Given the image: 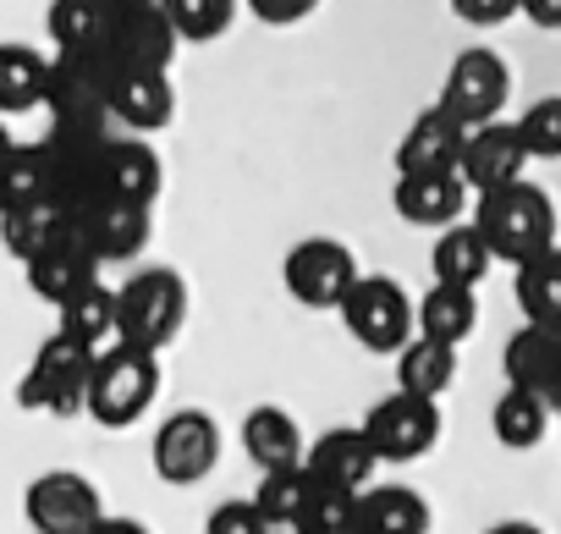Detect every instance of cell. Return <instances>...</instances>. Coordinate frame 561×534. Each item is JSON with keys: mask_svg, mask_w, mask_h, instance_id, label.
<instances>
[{"mask_svg": "<svg viewBox=\"0 0 561 534\" xmlns=\"http://www.w3.org/2000/svg\"><path fill=\"white\" fill-rule=\"evenodd\" d=\"M293 534H353V529H293Z\"/></svg>", "mask_w": 561, "mask_h": 534, "instance_id": "obj_44", "label": "cell"}, {"mask_svg": "<svg viewBox=\"0 0 561 534\" xmlns=\"http://www.w3.org/2000/svg\"><path fill=\"white\" fill-rule=\"evenodd\" d=\"M314 496H320V479L309 474V463L270 468V474H259V490H253V501H259V512L270 518V529H287V534L309 518Z\"/></svg>", "mask_w": 561, "mask_h": 534, "instance_id": "obj_24", "label": "cell"}, {"mask_svg": "<svg viewBox=\"0 0 561 534\" xmlns=\"http://www.w3.org/2000/svg\"><path fill=\"white\" fill-rule=\"evenodd\" d=\"M94 348L72 342L67 331L45 337L28 375L18 380V408L28 413H56V419H72V413H89V380H94Z\"/></svg>", "mask_w": 561, "mask_h": 534, "instance_id": "obj_4", "label": "cell"}, {"mask_svg": "<svg viewBox=\"0 0 561 534\" xmlns=\"http://www.w3.org/2000/svg\"><path fill=\"white\" fill-rule=\"evenodd\" d=\"M462 127H484V122H501L506 100H512V72L495 50H462L451 67H446V83L435 94Z\"/></svg>", "mask_w": 561, "mask_h": 534, "instance_id": "obj_11", "label": "cell"}, {"mask_svg": "<svg viewBox=\"0 0 561 534\" xmlns=\"http://www.w3.org/2000/svg\"><path fill=\"white\" fill-rule=\"evenodd\" d=\"M457 380V348L451 342H435V337H413L402 353H397V386L413 391V397H430L440 402Z\"/></svg>", "mask_w": 561, "mask_h": 534, "instance_id": "obj_28", "label": "cell"}, {"mask_svg": "<svg viewBox=\"0 0 561 534\" xmlns=\"http://www.w3.org/2000/svg\"><path fill=\"white\" fill-rule=\"evenodd\" d=\"M342 326L369 353H402L419 337V304L391 276H358V287L342 298Z\"/></svg>", "mask_w": 561, "mask_h": 534, "instance_id": "obj_5", "label": "cell"}, {"mask_svg": "<svg viewBox=\"0 0 561 534\" xmlns=\"http://www.w3.org/2000/svg\"><path fill=\"white\" fill-rule=\"evenodd\" d=\"M176 45H182V34L171 29L160 0H133V7H111L100 56L111 61V72H122V67H160V72H171Z\"/></svg>", "mask_w": 561, "mask_h": 534, "instance_id": "obj_7", "label": "cell"}, {"mask_svg": "<svg viewBox=\"0 0 561 534\" xmlns=\"http://www.w3.org/2000/svg\"><path fill=\"white\" fill-rule=\"evenodd\" d=\"M242 12H253L270 29H293V23H304V18L320 12V0H242Z\"/></svg>", "mask_w": 561, "mask_h": 534, "instance_id": "obj_38", "label": "cell"}, {"mask_svg": "<svg viewBox=\"0 0 561 534\" xmlns=\"http://www.w3.org/2000/svg\"><path fill=\"white\" fill-rule=\"evenodd\" d=\"M94 534H149V523H138V518H111V512H105V518L94 523Z\"/></svg>", "mask_w": 561, "mask_h": 534, "instance_id": "obj_41", "label": "cell"}, {"mask_svg": "<svg viewBox=\"0 0 561 534\" xmlns=\"http://www.w3.org/2000/svg\"><path fill=\"white\" fill-rule=\"evenodd\" d=\"M160 7H165L171 29H176L187 45H209V39H220V34L237 23L242 0H160Z\"/></svg>", "mask_w": 561, "mask_h": 534, "instance_id": "obj_35", "label": "cell"}, {"mask_svg": "<svg viewBox=\"0 0 561 534\" xmlns=\"http://www.w3.org/2000/svg\"><path fill=\"white\" fill-rule=\"evenodd\" d=\"M12 149H18V138H12V133H7V116H0V160H7V155H12Z\"/></svg>", "mask_w": 561, "mask_h": 534, "instance_id": "obj_43", "label": "cell"}, {"mask_svg": "<svg viewBox=\"0 0 561 534\" xmlns=\"http://www.w3.org/2000/svg\"><path fill=\"white\" fill-rule=\"evenodd\" d=\"M28 204H61V177L56 160L39 144H18L7 160H0V215L7 209H28Z\"/></svg>", "mask_w": 561, "mask_h": 534, "instance_id": "obj_22", "label": "cell"}, {"mask_svg": "<svg viewBox=\"0 0 561 534\" xmlns=\"http://www.w3.org/2000/svg\"><path fill=\"white\" fill-rule=\"evenodd\" d=\"M528 160H534V155H528L517 122H484V127L468 133L457 171H462V182L473 188V198H484V193H495V188H506V182H523V166H528Z\"/></svg>", "mask_w": 561, "mask_h": 534, "instance_id": "obj_15", "label": "cell"}, {"mask_svg": "<svg viewBox=\"0 0 561 534\" xmlns=\"http://www.w3.org/2000/svg\"><path fill=\"white\" fill-rule=\"evenodd\" d=\"M468 133H473V127H462L440 100L424 105V111L408 122L402 144H397V171H457Z\"/></svg>", "mask_w": 561, "mask_h": 534, "instance_id": "obj_21", "label": "cell"}, {"mask_svg": "<svg viewBox=\"0 0 561 534\" xmlns=\"http://www.w3.org/2000/svg\"><path fill=\"white\" fill-rule=\"evenodd\" d=\"M364 435L375 441L380 463H419L435 441H440V402L413 397V391H391L364 413Z\"/></svg>", "mask_w": 561, "mask_h": 534, "instance_id": "obj_9", "label": "cell"}, {"mask_svg": "<svg viewBox=\"0 0 561 534\" xmlns=\"http://www.w3.org/2000/svg\"><path fill=\"white\" fill-rule=\"evenodd\" d=\"M358 529H369V534H430V501L413 485H369L358 496Z\"/></svg>", "mask_w": 561, "mask_h": 534, "instance_id": "obj_26", "label": "cell"}, {"mask_svg": "<svg viewBox=\"0 0 561 534\" xmlns=\"http://www.w3.org/2000/svg\"><path fill=\"white\" fill-rule=\"evenodd\" d=\"M479 326V287H451V282H430V293L419 298V337L451 342L462 348Z\"/></svg>", "mask_w": 561, "mask_h": 534, "instance_id": "obj_25", "label": "cell"}, {"mask_svg": "<svg viewBox=\"0 0 561 534\" xmlns=\"http://www.w3.org/2000/svg\"><path fill=\"white\" fill-rule=\"evenodd\" d=\"M275 534H287V529H275Z\"/></svg>", "mask_w": 561, "mask_h": 534, "instance_id": "obj_46", "label": "cell"}, {"mask_svg": "<svg viewBox=\"0 0 561 534\" xmlns=\"http://www.w3.org/2000/svg\"><path fill=\"white\" fill-rule=\"evenodd\" d=\"M473 226L490 242V253L506 259L512 271L539 259L545 248H556V204L534 182H506V188L484 193L479 209H473Z\"/></svg>", "mask_w": 561, "mask_h": 534, "instance_id": "obj_1", "label": "cell"}, {"mask_svg": "<svg viewBox=\"0 0 561 534\" xmlns=\"http://www.w3.org/2000/svg\"><path fill=\"white\" fill-rule=\"evenodd\" d=\"M176 116L171 72L160 67H122L111 72V122L127 133H160Z\"/></svg>", "mask_w": 561, "mask_h": 534, "instance_id": "obj_18", "label": "cell"}, {"mask_svg": "<svg viewBox=\"0 0 561 534\" xmlns=\"http://www.w3.org/2000/svg\"><path fill=\"white\" fill-rule=\"evenodd\" d=\"M111 23V0H50V45L56 50H100Z\"/></svg>", "mask_w": 561, "mask_h": 534, "instance_id": "obj_34", "label": "cell"}, {"mask_svg": "<svg viewBox=\"0 0 561 534\" xmlns=\"http://www.w3.org/2000/svg\"><path fill=\"white\" fill-rule=\"evenodd\" d=\"M468 198L473 188L462 182V171H397L391 182V204L413 226H451L462 220Z\"/></svg>", "mask_w": 561, "mask_h": 534, "instance_id": "obj_20", "label": "cell"}, {"mask_svg": "<svg viewBox=\"0 0 561 534\" xmlns=\"http://www.w3.org/2000/svg\"><path fill=\"white\" fill-rule=\"evenodd\" d=\"M67 226H72L67 204H28V209H7V215H0V242H7L12 259L28 264V259L45 253Z\"/></svg>", "mask_w": 561, "mask_h": 534, "instance_id": "obj_33", "label": "cell"}, {"mask_svg": "<svg viewBox=\"0 0 561 534\" xmlns=\"http://www.w3.org/2000/svg\"><path fill=\"white\" fill-rule=\"evenodd\" d=\"M490 430H495V441H501L506 452H534V446L545 441V430H550V402L534 397V391H523V386H506V391L495 397Z\"/></svg>", "mask_w": 561, "mask_h": 534, "instance_id": "obj_31", "label": "cell"}, {"mask_svg": "<svg viewBox=\"0 0 561 534\" xmlns=\"http://www.w3.org/2000/svg\"><path fill=\"white\" fill-rule=\"evenodd\" d=\"M23 276H28V293L45 298V304H67L72 293H83L89 282H100V259L94 248L78 237V226H67L45 253H34L23 264Z\"/></svg>", "mask_w": 561, "mask_h": 534, "instance_id": "obj_19", "label": "cell"}, {"mask_svg": "<svg viewBox=\"0 0 561 534\" xmlns=\"http://www.w3.org/2000/svg\"><path fill=\"white\" fill-rule=\"evenodd\" d=\"M45 111L50 127H111V61L100 50H56Z\"/></svg>", "mask_w": 561, "mask_h": 534, "instance_id": "obj_6", "label": "cell"}, {"mask_svg": "<svg viewBox=\"0 0 561 534\" xmlns=\"http://www.w3.org/2000/svg\"><path fill=\"white\" fill-rule=\"evenodd\" d=\"M512 293L528 326H561V248H545L539 259L517 264Z\"/></svg>", "mask_w": 561, "mask_h": 534, "instance_id": "obj_32", "label": "cell"}, {"mask_svg": "<svg viewBox=\"0 0 561 534\" xmlns=\"http://www.w3.org/2000/svg\"><path fill=\"white\" fill-rule=\"evenodd\" d=\"M204 534H275L270 518L259 512V501H220L204 518Z\"/></svg>", "mask_w": 561, "mask_h": 534, "instance_id": "obj_37", "label": "cell"}, {"mask_svg": "<svg viewBox=\"0 0 561 534\" xmlns=\"http://www.w3.org/2000/svg\"><path fill=\"white\" fill-rule=\"evenodd\" d=\"M72 226L78 237L94 248L100 264H127L149 248V204H133V198H83L72 209Z\"/></svg>", "mask_w": 561, "mask_h": 534, "instance_id": "obj_13", "label": "cell"}, {"mask_svg": "<svg viewBox=\"0 0 561 534\" xmlns=\"http://www.w3.org/2000/svg\"><path fill=\"white\" fill-rule=\"evenodd\" d=\"M484 534H545L539 523H523V518H506V523H495V529H484Z\"/></svg>", "mask_w": 561, "mask_h": 534, "instance_id": "obj_42", "label": "cell"}, {"mask_svg": "<svg viewBox=\"0 0 561 534\" xmlns=\"http://www.w3.org/2000/svg\"><path fill=\"white\" fill-rule=\"evenodd\" d=\"M50 61L34 45H0V116H23L45 105Z\"/></svg>", "mask_w": 561, "mask_h": 534, "instance_id": "obj_30", "label": "cell"}, {"mask_svg": "<svg viewBox=\"0 0 561 534\" xmlns=\"http://www.w3.org/2000/svg\"><path fill=\"white\" fill-rule=\"evenodd\" d=\"M506 386H523L534 397L550 402V413H561V326H528L506 342L501 353Z\"/></svg>", "mask_w": 561, "mask_h": 534, "instance_id": "obj_17", "label": "cell"}, {"mask_svg": "<svg viewBox=\"0 0 561 534\" xmlns=\"http://www.w3.org/2000/svg\"><path fill=\"white\" fill-rule=\"evenodd\" d=\"M23 512L34 523V534H94V523L105 518V501L94 490L89 474L78 468H50L28 485Z\"/></svg>", "mask_w": 561, "mask_h": 534, "instance_id": "obj_12", "label": "cell"}, {"mask_svg": "<svg viewBox=\"0 0 561 534\" xmlns=\"http://www.w3.org/2000/svg\"><path fill=\"white\" fill-rule=\"evenodd\" d=\"M517 133H523V144H528L534 160H561V94L534 100V105L523 111Z\"/></svg>", "mask_w": 561, "mask_h": 534, "instance_id": "obj_36", "label": "cell"}, {"mask_svg": "<svg viewBox=\"0 0 561 534\" xmlns=\"http://www.w3.org/2000/svg\"><path fill=\"white\" fill-rule=\"evenodd\" d=\"M242 452H248V463H253L259 474H270V468H293V463L309 457V452H304V430H298V419H293L287 408H275V402H259V408L242 419Z\"/></svg>", "mask_w": 561, "mask_h": 534, "instance_id": "obj_23", "label": "cell"}, {"mask_svg": "<svg viewBox=\"0 0 561 534\" xmlns=\"http://www.w3.org/2000/svg\"><path fill=\"white\" fill-rule=\"evenodd\" d=\"M490 264H495V253H490V242L479 237V226H446V231L435 237V253H430L435 282L479 287V282L490 276Z\"/></svg>", "mask_w": 561, "mask_h": 534, "instance_id": "obj_29", "label": "cell"}, {"mask_svg": "<svg viewBox=\"0 0 561 534\" xmlns=\"http://www.w3.org/2000/svg\"><path fill=\"white\" fill-rule=\"evenodd\" d=\"M149 463L165 485H198L220 463V424L204 408H176L149 446Z\"/></svg>", "mask_w": 561, "mask_h": 534, "instance_id": "obj_10", "label": "cell"}, {"mask_svg": "<svg viewBox=\"0 0 561 534\" xmlns=\"http://www.w3.org/2000/svg\"><path fill=\"white\" fill-rule=\"evenodd\" d=\"M523 18L545 34H561V0H523Z\"/></svg>", "mask_w": 561, "mask_h": 534, "instance_id": "obj_40", "label": "cell"}, {"mask_svg": "<svg viewBox=\"0 0 561 534\" xmlns=\"http://www.w3.org/2000/svg\"><path fill=\"white\" fill-rule=\"evenodd\" d=\"M309 474L325 485V490H342V496H364L380 474V452L375 441L364 435V424H347V430H325L314 446H309Z\"/></svg>", "mask_w": 561, "mask_h": 534, "instance_id": "obj_16", "label": "cell"}, {"mask_svg": "<svg viewBox=\"0 0 561 534\" xmlns=\"http://www.w3.org/2000/svg\"><path fill=\"white\" fill-rule=\"evenodd\" d=\"M160 188H165V166H160L154 144H144V138H105V149L94 160L89 198L105 193V198H133V204H149L154 209Z\"/></svg>", "mask_w": 561, "mask_h": 534, "instance_id": "obj_14", "label": "cell"}, {"mask_svg": "<svg viewBox=\"0 0 561 534\" xmlns=\"http://www.w3.org/2000/svg\"><path fill=\"white\" fill-rule=\"evenodd\" d=\"M187 326V282L171 264H149V271L127 276L116 287V342L165 353Z\"/></svg>", "mask_w": 561, "mask_h": 534, "instance_id": "obj_2", "label": "cell"}, {"mask_svg": "<svg viewBox=\"0 0 561 534\" xmlns=\"http://www.w3.org/2000/svg\"><path fill=\"white\" fill-rule=\"evenodd\" d=\"M111 7H133V0H111Z\"/></svg>", "mask_w": 561, "mask_h": 534, "instance_id": "obj_45", "label": "cell"}, {"mask_svg": "<svg viewBox=\"0 0 561 534\" xmlns=\"http://www.w3.org/2000/svg\"><path fill=\"white\" fill-rule=\"evenodd\" d=\"M56 331H67L83 348H111L116 342V287L89 282L83 293H72L67 304H56Z\"/></svg>", "mask_w": 561, "mask_h": 534, "instance_id": "obj_27", "label": "cell"}, {"mask_svg": "<svg viewBox=\"0 0 561 534\" xmlns=\"http://www.w3.org/2000/svg\"><path fill=\"white\" fill-rule=\"evenodd\" d=\"M451 12L468 23V29H501L523 12V0H451Z\"/></svg>", "mask_w": 561, "mask_h": 534, "instance_id": "obj_39", "label": "cell"}, {"mask_svg": "<svg viewBox=\"0 0 561 534\" xmlns=\"http://www.w3.org/2000/svg\"><path fill=\"white\" fill-rule=\"evenodd\" d=\"M160 397V353L133 348V342H111L94 359V380H89V419L105 430H127L149 413V402Z\"/></svg>", "mask_w": 561, "mask_h": 534, "instance_id": "obj_3", "label": "cell"}, {"mask_svg": "<svg viewBox=\"0 0 561 534\" xmlns=\"http://www.w3.org/2000/svg\"><path fill=\"white\" fill-rule=\"evenodd\" d=\"M280 282L304 309H342V298L358 287V259L336 237H304L280 264Z\"/></svg>", "mask_w": 561, "mask_h": 534, "instance_id": "obj_8", "label": "cell"}]
</instances>
